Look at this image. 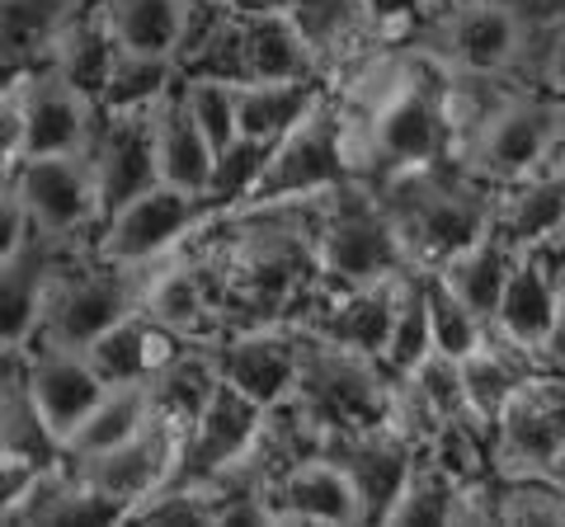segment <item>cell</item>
I'll use <instances>...</instances> for the list:
<instances>
[{"label": "cell", "mask_w": 565, "mask_h": 527, "mask_svg": "<svg viewBox=\"0 0 565 527\" xmlns=\"http://www.w3.org/2000/svg\"><path fill=\"white\" fill-rule=\"evenodd\" d=\"M382 207L396 222V236L405 245V259L415 269H438L448 255L471 245L500 213V193L471 174L457 155L424 170H405L392 180L373 184Z\"/></svg>", "instance_id": "6da1fadb"}, {"label": "cell", "mask_w": 565, "mask_h": 527, "mask_svg": "<svg viewBox=\"0 0 565 527\" xmlns=\"http://www.w3.org/2000/svg\"><path fill=\"white\" fill-rule=\"evenodd\" d=\"M288 406L307 419V429L316 438L373 429V424H386V419H392L396 377L386 373L377 358L307 335L302 377H297V391H292Z\"/></svg>", "instance_id": "7a4b0ae2"}, {"label": "cell", "mask_w": 565, "mask_h": 527, "mask_svg": "<svg viewBox=\"0 0 565 527\" xmlns=\"http://www.w3.org/2000/svg\"><path fill=\"white\" fill-rule=\"evenodd\" d=\"M316 259L330 283H377L411 269L405 245L396 236L392 213L377 189L363 180H344L316 203Z\"/></svg>", "instance_id": "3957f363"}, {"label": "cell", "mask_w": 565, "mask_h": 527, "mask_svg": "<svg viewBox=\"0 0 565 527\" xmlns=\"http://www.w3.org/2000/svg\"><path fill=\"white\" fill-rule=\"evenodd\" d=\"M137 273L141 269H118V264L95 259L90 245H85V255H66L57 278H52L39 335L29 348H76V354H85L104 330L141 311L147 283H137Z\"/></svg>", "instance_id": "277c9868"}, {"label": "cell", "mask_w": 565, "mask_h": 527, "mask_svg": "<svg viewBox=\"0 0 565 527\" xmlns=\"http://www.w3.org/2000/svg\"><path fill=\"white\" fill-rule=\"evenodd\" d=\"M561 132H565V95L519 90L514 85L500 99V109L457 147V161L471 174H481L486 184L509 189L552 161L561 147Z\"/></svg>", "instance_id": "5b68a950"}, {"label": "cell", "mask_w": 565, "mask_h": 527, "mask_svg": "<svg viewBox=\"0 0 565 527\" xmlns=\"http://www.w3.org/2000/svg\"><path fill=\"white\" fill-rule=\"evenodd\" d=\"M353 180L349 151H344V118H340V95H326L316 109L297 122L292 132H282L269 161H264L255 189L245 193L236 213H259V207H282V203H307L321 198L334 184ZM232 217V213H226Z\"/></svg>", "instance_id": "8992f818"}, {"label": "cell", "mask_w": 565, "mask_h": 527, "mask_svg": "<svg viewBox=\"0 0 565 527\" xmlns=\"http://www.w3.org/2000/svg\"><path fill=\"white\" fill-rule=\"evenodd\" d=\"M203 222H212V213L199 193L161 180L99 222V232L90 236V255L118 264V269H147L166 250H180Z\"/></svg>", "instance_id": "52a82bcc"}, {"label": "cell", "mask_w": 565, "mask_h": 527, "mask_svg": "<svg viewBox=\"0 0 565 527\" xmlns=\"http://www.w3.org/2000/svg\"><path fill=\"white\" fill-rule=\"evenodd\" d=\"M6 180L20 189L33 232H43V236L76 245L85 236H95V226L104 222L99 180L85 151L24 155L14 170H6Z\"/></svg>", "instance_id": "ba28073f"}, {"label": "cell", "mask_w": 565, "mask_h": 527, "mask_svg": "<svg viewBox=\"0 0 565 527\" xmlns=\"http://www.w3.org/2000/svg\"><path fill=\"white\" fill-rule=\"evenodd\" d=\"M429 33L438 39L419 47H429L457 72L509 76L527 43V20L519 0H434Z\"/></svg>", "instance_id": "9c48e42d"}, {"label": "cell", "mask_w": 565, "mask_h": 527, "mask_svg": "<svg viewBox=\"0 0 565 527\" xmlns=\"http://www.w3.org/2000/svg\"><path fill=\"white\" fill-rule=\"evenodd\" d=\"M207 363L217 367V377L241 386L245 396H255L264 410L288 406L302 377V348L307 330L292 321L278 325H245V330H222L199 344Z\"/></svg>", "instance_id": "30bf717a"}, {"label": "cell", "mask_w": 565, "mask_h": 527, "mask_svg": "<svg viewBox=\"0 0 565 527\" xmlns=\"http://www.w3.org/2000/svg\"><path fill=\"white\" fill-rule=\"evenodd\" d=\"M565 448V373L537 367L494 419V466L500 476H546Z\"/></svg>", "instance_id": "8fae6325"}, {"label": "cell", "mask_w": 565, "mask_h": 527, "mask_svg": "<svg viewBox=\"0 0 565 527\" xmlns=\"http://www.w3.org/2000/svg\"><path fill=\"white\" fill-rule=\"evenodd\" d=\"M401 273L377 278V283H330V278H321L302 302V311L292 315V325L382 363V348L392 340V321H396Z\"/></svg>", "instance_id": "7c38bea8"}, {"label": "cell", "mask_w": 565, "mask_h": 527, "mask_svg": "<svg viewBox=\"0 0 565 527\" xmlns=\"http://www.w3.org/2000/svg\"><path fill=\"white\" fill-rule=\"evenodd\" d=\"M264 424H269V410H264L255 396H245L241 386L217 377L212 396L203 400V410L193 415L189 429H184L174 481H217V476H226V471L250 456Z\"/></svg>", "instance_id": "4fadbf2b"}, {"label": "cell", "mask_w": 565, "mask_h": 527, "mask_svg": "<svg viewBox=\"0 0 565 527\" xmlns=\"http://www.w3.org/2000/svg\"><path fill=\"white\" fill-rule=\"evenodd\" d=\"M6 90L20 99L24 155H62V151L90 147L99 104L90 95H81L52 62H39V66H29V72L10 76Z\"/></svg>", "instance_id": "5bb4252c"}, {"label": "cell", "mask_w": 565, "mask_h": 527, "mask_svg": "<svg viewBox=\"0 0 565 527\" xmlns=\"http://www.w3.org/2000/svg\"><path fill=\"white\" fill-rule=\"evenodd\" d=\"M85 155H90L99 180L104 217L118 213L122 203H132L137 193H147L151 184H161L151 109H99Z\"/></svg>", "instance_id": "9a60e30c"}, {"label": "cell", "mask_w": 565, "mask_h": 527, "mask_svg": "<svg viewBox=\"0 0 565 527\" xmlns=\"http://www.w3.org/2000/svg\"><path fill=\"white\" fill-rule=\"evenodd\" d=\"M321 452H330L353 476V485H359V495H363L367 523H386L405 481H411V471H415L419 443L401 424L386 419V424H373V429H349V433L321 438Z\"/></svg>", "instance_id": "2e32d148"}, {"label": "cell", "mask_w": 565, "mask_h": 527, "mask_svg": "<svg viewBox=\"0 0 565 527\" xmlns=\"http://www.w3.org/2000/svg\"><path fill=\"white\" fill-rule=\"evenodd\" d=\"M269 523H367L363 495L330 452H307L288 462L259 490Z\"/></svg>", "instance_id": "e0dca14e"}, {"label": "cell", "mask_w": 565, "mask_h": 527, "mask_svg": "<svg viewBox=\"0 0 565 527\" xmlns=\"http://www.w3.org/2000/svg\"><path fill=\"white\" fill-rule=\"evenodd\" d=\"M180 443H184V429L166 415H151V424L132 433L128 443H118L99 456H85V462H71V466L132 514V504H141L151 490L174 481V471H180Z\"/></svg>", "instance_id": "ac0fdd59"}, {"label": "cell", "mask_w": 565, "mask_h": 527, "mask_svg": "<svg viewBox=\"0 0 565 527\" xmlns=\"http://www.w3.org/2000/svg\"><path fill=\"white\" fill-rule=\"evenodd\" d=\"M561 259H565V232L533 245V250H519L514 269H509V283L500 292V306L490 315V325L504 340L533 348L542 358H546V340H552V325H556Z\"/></svg>", "instance_id": "d6986e66"}, {"label": "cell", "mask_w": 565, "mask_h": 527, "mask_svg": "<svg viewBox=\"0 0 565 527\" xmlns=\"http://www.w3.org/2000/svg\"><path fill=\"white\" fill-rule=\"evenodd\" d=\"M66 255H76V245L43 232H33L20 250L0 255L6 259L0 264V335H6V344H33L52 278H57Z\"/></svg>", "instance_id": "ffe728a7"}, {"label": "cell", "mask_w": 565, "mask_h": 527, "mask_svg": "<svg viewBox=\"0 0 565 527\" xmlns=\"http://www.w3.org/2000/svg\"><path fill=\"white\" fill-rule=\"evenodd\" d=\"M104 391H109L104 377L76 348H29V396L62 443L81 429V419L99 406Z\"/></svg>", "instance_id": "44dd1931"}, {"label": "cell", "mask_w": 565, "mask_h": 527, "mask_svg": "<svg viewBox=\"0 0 565 527\" xmlns=\"http://www.w3.org/2000/svg\"><path fill=\"white\" fill-rule=\"evenodd\" d=\"M141 311L189 344L212 340L217 335V297H212L207 264L199 255H189V245H180L174 264H166L161 273L147 278V288H141Z\"/></svg>", "instance_id": "7402d4cb"}, {"label": "cell", "mask_w": 565, "mask_h": 527, "mask_svg": "<svg viewBox=\"0 0 565 527\" xmlns=\"http://www.w3.org/2000/svg\"><path fill=\"white\" fill-rule=\"evenodd\" d=\"M189 348V340H180L174 330L156 325L147 311H132L128 321H118L114 330L85 348L90 367L104 377V386H132V381H151L166 363H174Z\"/></svg>", "instance_id": "603a6c76"}, {"label": "cell", "mask_w": 565, "mask_h": 527, "mask_svg": "<svg viewBox=\"0 0 565 527\" xmlns=\"http://www.w3.org/2000/svg\"><path fill=\"white\" fill-rule=\"evenodd\" d=\"M151 128H156V165H161V180L203 198L212 165H217V151H212L203 128L193 122L180 80H174V90L151 109Z\"/></svg>", "instance_id": "cb8c5ba5"}, {"label": "cell", "mask_w": 565, "mask_h": 527, "mask_svg": "<svg viewBox=\"0 0 565 527\" xmlns=\"http://www.w3.org/2000/svg\"><path fill=\"white\" fill-rule=\"evenodd\" d=\"M334 90L326 76H302V80H245L236 85V114H241V137L255 142H278L292 132L316 104Z\"/></svg>", "instance_id": "d4e9b609"}, {"label": "cell", "mask_w": 565, "mask_h": 527, "mask_svg": "<svg viewBox=\"0 0 565 527\" xmlns=\"http://www.w3.org/2000/svg\"><path fill=\"white\" fill-rule=\"evenodd\" d=\"M114 43L137 57H180L193 0H99Z\"/></svg>", "instance_id": "484cf974"}, {"label": "cell", "mask_w": 565, "mask_h": 527, "mask_svg": "<svg viewBox=\"0 0 565 527\" xmlns=\"http://www.w3.org/2000/svg\"><path fill=\"white\" fill-rule=\"evenodd\" d=\"M118 57H122V47L114 43L109 24H104L99 0H90V6H85L76 20L57 33V43H52V52L43 62H52L81 95H90L99 104L104 85H109V72L118 66Z\"/></svg>", "instance_id": "4316f807"}, {"label": "cell", "mask_w": 565, "mask_h": 527, "mask_svg": "<svg viewBox=\"0 0 565 527\" xmlns=\"http://www.w3.org/2000/svg\"><path fill=\"white\" fill-rule=\"evenodd\" d=\"M90 6V0H0V52H6V80L39 66L57 33L76 20V14Z\"/></svg>", "instance_id": "83f0119b"}, {"label": "cell", "mask_w": 565, "mask_h": 527, "mask_svg": "<svg viewBox=\"0 0 565 527\" xmlns=\"http://www.w3.org/2000/svg\"><path fill=\"white\" fill-rule=\"evenodd\" d=\"M514 259H519V250L509 245V236L500 232V226L490 222L471 245H462L457 255H448L444 264H438V273L448 278V288H457L490 321L494 306H500V292L509 283V269H514Z\"/></svg>", "instance_id": "f1b7e54d"}, {"label": "cell", "mask_w": 565, "mask_h": 527, "mask_svg": "<svg viewBox=\"0 0 565 527\" xmlns=\"http://www.w3.org/2000/svg\"><path fill=\"white\" fill-rule=\"evenodd\" d=\"M151 415H156V406H151V386L147 381L109 386L99 406L81 419V429L62 443L66 462H85V456H99V452H109L118 443H128L132 433H141L151 424Z\"/></svg>", "instance_id": "f546056e"}, {"label": "cell", "mask_w": 565, "mask_h": 527, "mask_svg": "<svg viewBox=\"0 0 565 527\" xmlns=\"http://www.w3.org/2000/svg\"><path fill=\"white\" fill-rule=\"evenodd\" d=\"M424 297H429V325H434V354H448L457 363H467L476 348L490 340V321L457 288H448V278L438 269H419Z\"/></svg>", "instance_id": "4dcf8cb0"}, {"label": "cell", "mask_w": 565, "mask_h": 527, "mask_svg": "<svg viewBox=\"0 0 565 527\" xmlns=\"http://www.w3.org/2000/svg\"><path fill=\"white\" fill-rule=\"evenodd\" d=\"M462 490L467 485L457 481L429 448H419L415 471H411V481H405L386 523H462Z\"/></svg>", "instance_id": "1f68e13d"}, {"label": "cell", "mask_w": 565, "mask_h": 527, "mask_svg": "<svg viewBox=\"0 0 565 527\" xmlns=\"http://www.w3.org/2000/svg\"><path fill=\"white\" fill-rule=\"evenodd\" d=\"M434 354V325H429V297H424V278L419 269L401 273V292H396V321H392V340L382 348V367L392 377H405Z\"/></svg>", "instance_id": "d6a6232c"}, {"label": "cell", "mask_w": 565, "mask_h": 527, "mask_svg": "<svg viewBox=\"0 0 565 527\" xmlns=\"http://www.w3.org/2000/svg\"><path fill=\"white\" fill-rule=\"evenodd\" d=\"M180 80V62L174 57H137L122 52L109 72V85L99 95V109H156Z\"/></svg>", "instance_id": "836d02e7"}, {"label": "cell", "mask_w": 565, "mask_h": 527, "mask_svg": "<svg viewBox=\"0 0 565 527\" xmlns=\"http://www.w3.org/2000/svg\"><path fill=\"white\" fill-rule=\"evenodd\" d=\"M269 151H274V142H255V137H236L226 151H217V165H212V180H207V193H203L212 217H226L245 203V193L255 189Z\"/></svg>", "instance_id": "e575fe53"}, {"label": "cell", "mask_w": 565, "mask_h": 527, "mask_svg": "<svg viewBox=\"0 0 565 527\" xmlns=\"http://www.w3.org/2000/svg\"><path fill=\"white\" fill-rule=\"evenodd\" d=\"M537 80H542V90L565 95V20H561L556 33H552V47H546V57H542Z\"/></svg>", "instance_id": "d590c367"}, {"label": "cell", "mask_w": 565, "mask_h": 527, "mask_svg": "<svg viewBox=\"0 0 565 527\" xmlns=\"http://www.w3.org/2000/svg\"><path fill=\"white\" fill-rule=\"evenodd\" d=\"M546 367L565 373V259H561V292H556V325L552 340H546Z\"/></svg>", "instance_id": "8d00e7d4"}, {"label": "cell", "mask_w": 565, "mask_h": 527, "mask_svg": "<svg viewBox=\"0 0 565 527\" xmlns=\"http://www.w3.org/2000/svg\"><path fill=\"white\" fill-rule=\"evenodd\" d=\"M226 10H241V14H255V10H288V0H217Z\"/></svg>", "instance_id": "74e56055"}, {"label": "cell", "mask_w": 565, "mask_h": 527, "mask_svg": "<svg viewBox=\"0 0 565 527\" xmlns=\"http://www.w3.org/2000/svg\"><path fill=\"white\" fill-rule=\"evenodd\" d=\"M546 481H552V485L561 490V495H565V448L552 456V466H546Z\"/></svg>", "instance_id": "f35d334b"}, {"label": "cell", "mask_w": 565, "mask_h": 527, "mask_svg": "<svg viewBox=\"0 0 565 527\" xmlns=\"http://www.w3.org/2000/svg\"><path fill=\"white\" fill-rule=\"evenodd\" d=\"M546 165H565V132H561V147H556V155H552Z\"/></svg>", "instance_id": "ab89813d"}]
</instances>
